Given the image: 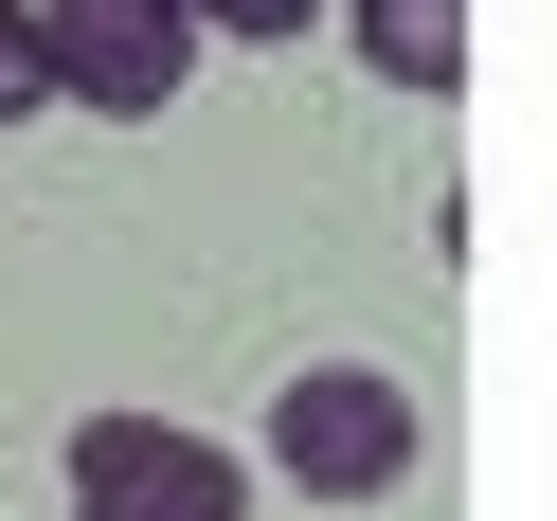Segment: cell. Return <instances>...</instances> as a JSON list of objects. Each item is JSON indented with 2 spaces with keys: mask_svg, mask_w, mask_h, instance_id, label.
Listing matches in <instances>:
<instances>
[{
  "mask_svg": "<svg viewBox=\"0 0 557 521\" xmlns=\"http://www.w3.org/2000/svg\"><path fill=\"white\" fill-rule=\"evenodd\" d=\"M37 73L73 90V109L145 126V109L198 90V18H181V0H37Z\"/></svg>",
  "mask_w": 557,
  "mask_h": 521,
  "instance_id": "cell-3",
  "label": "cell"
},
{
  "mask_svg": "<svg viewBox=\"0 0 557 521\" xmlns=\"http://www.w3.org/2000/svg\"><path fill=\"white\" fill-rule=\"evenodd\" d=\"M413 449H432L413 377H377V360H306L288 396H270V449H252V468H270V485H306V504H396Z\"/></svg>",
  "mask_w": 557,
  "mask_h": 521,
  "instance_id": "cell-1",
  "label": "cell"
},
{
  "mask_svg": "<svg viewBox=\"0 0 557 521\" xmlns=\"http://www.w3.org/2000/svg\"><path fill=\"white\" fill-rule=\"evenodd\" d=\"M342 37L396 90H468V0H342Z\"/></svg>",
  "mask_w": 557,
  "mask_h": 521,
  "instance_id": "cell-4",
  "label": "cell"
},
{
  "mask_svg": "<svg viewBox=\"0 0 557 521\" xmlns=\"http://www.w3.org/2000/svg\"><path fill=\"white\" fill-rule=\"evenodd\" d=\"M54 73H37V0H0V126H37Z\"/></svg>",
  "mask_w": 557,
  "mask_h": 521,
  "instance_id": "cell-6",
  "label": "cell"
},
{
  "mask_svg": "<svg viewBox=\"0 0 557 521\" xmlns=\"http://www.w3.org/2000/svg\"><path fill=\"white\" fill-rule=\"evenodd\" d=\"M181 18H198V37H252V54L270 37H324V0H181Z\"/></svg>",
  "mask_w": 557,
  "mask_h": 521,
  "instance_id": "cell-5",
  "label": "cell"
},
{
  "mask_svg": "<svg viewBox=\"0 0 557 521\" xmlns=\"http://www.w3.org/2000/svg\"><path fill=\"white\" fill-rule=\"evenodd\" d=\"M73 521H252V468L181 413H73Z\"/></svg>",
  "mask_w": 557,
  "mask_h": 521,
  "instance_id": "cell-2",
  "label": "cell"
}]
</instances>
